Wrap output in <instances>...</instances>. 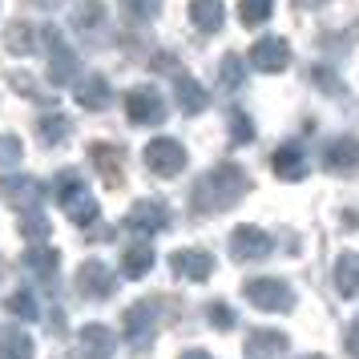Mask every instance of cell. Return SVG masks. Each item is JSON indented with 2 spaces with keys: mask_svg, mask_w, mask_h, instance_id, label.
I'll list each match as a JSON object with an SVG mask.
<instances>
[{
  "mask_svg": "<svg viewBox=\"0 0 359 359\" xmlns=\"http://www.w3.org/2000/svg\"><path fill=\"white\" fill-rule=\"evenodd\" d=\"M246 190H250V178H246L243 165L222 162V165H214V170H206V174L194 182L190 206H194L198 214H218V210H230L234 202H243Z\"/></svg>",
  "mask_w": 359,
  "mask_h": 359,
  "instance_id": "6da1fadb",
  "label": "cell"
},
{
  "mask_svg": "<svg viewBox=\"0 0 359 359\" xmlns=\"http://www.w3.org/2000/svg\"><path fill=\"white\" fill-rule=\"evenodd\" d=\"M243 291H246V303L266 311V315H283V311L294 307V291L283 278H250Z\"/></svg>",
  "mask_w": 359,
  "mask_h": 359,
  "instance_id": "7a4b0ae2",
  "label": "cell"
},
{
  "mask_svg": "<svg viewBox=\"0 0 359 359\" xmlns=\"http://www.w3.org/2000/svg\"><path fill=\"white\" fill-rule=\"evenodd\" d=\"M146 165L158 178H178L186 170V146L174 142V137H154L146 146Z\"/></svg>",
  "mask_w": 359,
  "mask_h": 359,
  "instance_id": "3957f363",
  "label": "cell"
},
{
  "mask_svg": "<svg viewBox=\"0 0 359 359\" xmlns=\"http://www.w3.org/2000/svg\"><path fill=\"white\" fill-rule=\"evenodd\" d=\"M45 49H49V81L53 85H69L77 77V53L69 49V41L61 36V29H45Z\"/></svg>",
  "mask_w": 359,
  "mask_h": 359,
  "instance_id": "277c9868",
  "label": "cell"
},
{
  "mask_svg": "<svg viewBox=\"0 0 359 359\" xmlns=\"http://www.w3.org/2000/svg\"><path fill=\"white\" fill-rule=\"evenodd\" d=\"M126 114H130L133 126H162L165 121V101L158 89H149V85H137L126 93Z\"/></svg>",
  "mask_w": 359,
  "mask_h": 359,
  "instance_id": "5b68a950",
  "label": "cell"
},
{
  "mask_svg": "<svg viewBox=\"0 0 359 359\" xmlns=\"http://www.w3.org/2000/svg\"><path fill=\"white\" fill-rule=\"evenodd\" d=\"M121 323H126V343L137 347V351H146L149 343H154V335H158V307L149 299L146 303H133Z\"/></svg>",
  "mask_w": 359,
  "mask_h": 359,
  "instance_id": "8992f818",
  "label": "cell"
},
{
  "mask_svg": "<svg viewBox=\"0 0 359 359\" xmlns=\"http://www.w3.org/2000/svg\"><path fill=\"white\" fill-rule=\"evenodd\" d=\"M271 250H275V238L262 226H234V234H230V255H234V262H259Z\"/></svg>",
  "mask_w": 359,
  "mask_h": 359,
  "instance_id": "52a82bcc",
  "label": "cell"
},
{
  "mask_svg": "<svg viewBox=\"0 0 359 359\" xmlns=\"http://www.w3.org/2000/svg\"><path fill=\"white\" fill-rule=\"evenodd\" d=\"M126 226L137 230V234H158V230L170 226V206L158 202V198H142V202H133V206H130Z\"/></svg>",
  "mask_w": 359,
  "mask_h": 359,
  "instance_id": "ba28073f",
  "label": "cell"
},
{
  "mask_svg": "<svg viewBox=\"0 0 359 359\" xmlns=\"http://www.w3.org/2000/svg\"><path fill=\"white\" fill-rule=\"evenodd\" d=\"M0 198L25 214H36V206H41V182L25 178V174H8V178H0Z\"/></svg>",
  "mask_w": 359,
  "mask_h": 359,
  "instance_id": "9c48e42d",
  "label": "cell"
},
{
  "mask_svg": "<svg viewBox=\"0 0 359 359\" xmlns=\"http://www.w3.org/2000/svg\"><path fill=\"white\" fill-rule=\"evenodd\" d=\"M77 291H81L85 299H109V294L117 291V278L101 259H89V262H81V271H77Z\"/></svg>",
  "mask_w": 359,
  "mask_h": 359,
  "instance_id": "30bf717a",
  "label": "cell"
},
{
  "mask_svg": "<svg viewBox=\"0 0 359 359\" xmlns=\"http://www.w3.org/2000/svg\"><path fill=\"white\" fill-rule=\"evenodd\" d=\"M250 65L259 69V73H283V69L291 65V45L283 36H262L250 49Z\"/></svg>",
  "mask_w": 359,
  "mask_h": 359,
  "instance_id": "8fae6325",
  "label": "cell"
},
{
  "mask_svg": "<svg viewBox=\"0 0 359 359\" xmlns=\"http://www.w3.org/2000/svg\"><path fill=\"white\" fill-rule=\"evenodd\" d=\"M170 266H174V275L190 278V283H206L214 275V259L206 250H174L170 255Z\"/></svg>",
  "mask_w": 359,
  "mask_h": 359,
  "instance_id": "7c38bea8",
  "label": "cell"
},
{
  "mask_svg": "<svg viewBox=\"0 0 359 359\" xmlns=\"http://www.w3.org/2000/svg\"><path fill=\"white\" fill-rule=\"evenodd\" d=\"M323 165L331 174H355L359 170V142L355 137H335V142H327Z\"/></svg>",
  "mask_w": 359,
  "mask_h": 359,
  "instance_id": "4fadbf2b",
  "label": "cell"
},
{
  "mask_svg": "<svg viewBox=\"0 0 359 359\" xmlns=\"http://www.w3.org/2000/svg\"><path fill=\"white\" fill-rule=\"evenodd\" d=\"M77 343H81V355L85 359H109V355H114V347H117V335L105 323H89V327H81Z\"/></svg>",
  "mask_w": 359,
  "mask_h": 359,
  "instance_id": "5bb4252c",
  "label": "cell"
},
{
  "mask_svg": "<svg viewBox=\"0 0 359 359\" xmlns=\"http://www.w3.org/2000/svg\"><path fill=\"white\" fill-rule=\"evenodd\" d=\"M0 359H36L33 335L17 323H0Z\"/></svg>",
  "mask_w": 359,
  "mask_h": 359,
  "instance_id": "9a60e30c",
  "label": "cell"
},
{
  "mask_svg": "<svg viewBox=\"0 0 359 359\" xmlns=\"http://www.w3.org/2000/svg\"><path fill=\"white\" fill-rule=\"evenodd\" d=\"M271 170H275L283 182H303L307 178V158L299 146H278L271 154Z\"/></svg>",
  "mask_w": 359,
  "mask_h": 359,
  "instance_id": "2e32d148",
  "label": "cell"
},
{
  "mask_svg": "<svg viewBox=\"0 0 359 359\" xmlns=\"http://www.w3.org/2000/svg\"><path fill=\"white\" fill-rule=\"evenodd\" d=\"M190 20H194L198 33H218L226 25V4L222 0H190Z\"/></svg>",
  "mask_w": 359,
  "mask_h": 359,
  "instance_id": "e0dca14e",
  "label": "cell"
},
{
  "mask_svg": "<svg viewBox=\"0 0 359 359\" xmlns=\"http://www.w3.org/2000/svg\"><path fill=\"white\" fill-rule=\"evenodd\" d=\"M109 101H114V93H109V81H105L101 73H93V77H81V81H77V105H81V109H93V114H101Z\"/></svg>",
  "mask_w": 359,
  "mask_h": 359,
  "instance_id": "ac0fdd59",
  "label": "cell"
},
{
  "mask_svg": "<svg viewBox=\"0 0 359 359\" xmlns=\"http://www.w3.org/2000/svg\"><path fill=\"white\" fill-rule=\"evenodd\" d=\"M174 97H178L182 114H202V109L210 105V93L202 89V81L186 77V73H178V81H174Z\"/></svg>",
  "mask_w": 359,
  "mask_h": 359,
  "instance_id": "d6986e66",
  "label": "cell"
},
{
  "mask_svg": "<svg viewBox=\"0 0 359 359\" xmlns=\"http://www.w3.org/2000/svg\"><path fill=\"white\" fill-rule=\"evenodd\" d=\"M89 158H93V165L101 170V178L109 182V186H117L121 182V149L117 146H105V142H97V146H89Z\"/></svg>",
  "mask_w": 359,
  "mask_h": 359,
  "instance_id": "ffe728a7",
  "label": "cell"
},
{
  "mask_svg": "<svg viewBox=\"0 0 359 359\" xmlns=\"http://www.w3.org/2000/svg\"><path fill=\"white\" fill-rule=\"evenodd\" d=\"M283 351H287V335L283 331H255L246 339V355L250 359H275Z\"/></svg>",
  "mask_w": 359,
  "mask_h": 359,
  "instance_id": "44dd1931",
  "label": "cell"
},
{
  "mask_svg": "<svg viewBox=\"0 0 359 359\" xmlns=\"http://www.w3.org/2000/svg\"><path fill=\"white\" fill-rule=\"evenodd\" d=\"M61 206H65V214L77 222V226H93V222H97V214H101V210H97V198L89 194L85 186H81L73 198H65Z\"/></svg>",
  "mask_w": 359,
  "mask_h": 359,
  "instance_id": "7402d4cb",
  "label": "cell"
},
{
  "mask_svg": "<svg viewBox=\"0 0 359 359\" xmlns=\"http://www.w3.org/2000/svg\"><path fill=\"white\" fill-rule=\"evenodd\" d=\"M335 291L347 294V299L359 294V255H351V250L335 259Z\"/></svg>",
  "mask_w": 359,
  "mask_h": 359,
  "instance_id": "603a6c76",
  "label": "cell"
},
{
  "mask_svg": "<svg viewBox=\"0 0 359 359\" xmlns=\"http://www.w3.org/2000/svg\"><path fill=\"white\" fill-rule=\"evenodd\" d=\"M149 266H154V250L149 243H133L126 255H121V275L126 278H146Z\"/></svg>",
  "mask_w": 359,
  "mask_h": 359,
  "instance_id": "cb8c5ba5",
  "label": "cell"
},
{
  "mask_svg": "<svg viewBox=\"0 0 359 359\" xmlns=\"http://www.w3.org/2000/svg\"><path fill=\"white\" fill-rule=\"evenodd\" d=\"M4 49L17 53V57H29V53L36 49V29L33 25H25V20L8 25V29H4Z\"/></svg>",
  "mask_w": 359,
  "mask_h": 359,
  "instance_id": "d4e9b609",
  "label": "cell"
},
{
  "mask_svg": "<svg viewBox=\"0 0 359 359\" xmlns=\"http://www.w3.org/2000/svg\"><path fill=\"white\" fill-rule=\"evenodd\" d=\"M57 262H61V255H57L53 246H29V255H25V271L36 275V278H53Z\"/></svg>",
  "mask_w": 359,
  "mask_h": 359,
  "instance_id": "484cf974",
  "label": "cell"
},
{
  "mask_svg": "<svg viewBox=\"0 0 359 359\" xmlns=\"http://www.w3.org/2000/svg\"><path fill=\"white\" fill-rule=\"evenodd\" d=\"M73 25H77V33L93 36L105 25V8H101V0H81L77 4V13H73Z\"/></svg>",
  "mask_w": 359,
  "mask_h": 359,
  "instance_id": "4316f807",
  "label": "cell"
},
{
  "mask_svg": "<svg viewBox=\"0 0 359 359\" xmlns=\"http://www.w3.org/2000/svg\"><path fill=\"white\" fill-rule=\"evenodd\" d=\"M41 142L45 146H57V142H65L69 133H73V121H69L65 114H49V117H41Z\"/></svg>",
  "mask_w": 359,
  "mask_h": 359,
  "instance_id": "83f0119b",
  "label": "cell"
},
{
  "mask_svg": "<svg viewBox=\"0 0 359 359\" xmlns=\"http://www.w3.org/2000/svg\"><path fill=\"white\" fill-rule=\"evenodd\" d=\"M218 81H222V89H238V85L246 81V61L238 57V53H226V57H222V65H218Z\"/></svg>",
  "mask_w": 359,
  "mask_h": 359,
  "instance_id": "f1b7e54d",
  "label": "cell"
},
{
  "mask_svg": "<svg viewBox=\"0 0 359 359\" xmlns=\"http://www.w3.org/2000/svg\"><path fill=\"white\" fill-rule=\"evenodd\" d=\"M271 13H275V0H238V20L243 25H266L271 20Z\"/></svg>",
  "mask_w": 359,
  "mask_h": 359,
  "instance_id": "f546056e",
  "label": "cell"
},
{
  "mask_svg": "<svg viewBox=\"0 0 359 359\" xmlns=\"http://www.w3.org/2000/svg\"><path fill=\"white\" fill-rule=\"evenodd\" d=\"M4 307H8V315H17V319H25V323H33L36 315H41L33 291H13L8 299H4Z\"/></svg>",
  "mask_w": 359,
  "mask_h": 359,
  "instance_id": "4dcf8cb0",
  "label": "cell"
},
{
  "mask_svg": "<svg viewBox=\"0 0 359 359\" xmlns=\"http://www.w3.org/2000/svg\"><path fill=\"white\" fill-rule=\"evenodd\" d=\"M162 0H121V17L133 20V25H146V20L158 17Z\"/></svg>",
  "mask_w": 359,
  "mask_h": 359,
  "instance_id": "1f68e13d",
  "label": "cell"
},
{
  "mask_svg": "<svg viewBox=\"0 0 359 359\" xmlns=\"http://www.w3.org/2000/svg\"><path fill=\"white\" fill-rule=\"evenodd\" d=\"M20 234H25V238H33V243H45V238H49V222H45L41 214H25Z\"/></svg>",
  "mask_w": 359,
  "mask_h": 359,
  "instance_id": "d6a6232c",
  "label": "cell"
},
{
  "mask_svg": "<svg viewBox=\"0 0 359 359\" xmlns=\"http://www.w3.org/2000/svg\"><path fill=\"white\" fill-rule=\"evenodd\" d=\"M20 154H25L20 137H13V133H0V165H17Z\"/></svg>",
  "mask_w": 359,
  "mask_h": 359,
  "instance_id": "836d02e7",
  "label": "cell"
},
{
  "mask_svg": "<svg viewBox=\"0 0 359 359\" xmlns=\"http://www.w3.org/2000/svg\"><path fill=\"white\" fill-rule=\"evenodd\" d=\"M230 137L246 146V142H255V126H250V117L246 114H230Z\"/></svg>",
  "mask_w": 359,
  "mask_h": 359,
  "instance_id": "e575fe53",
  "label": "cell"
},
{
  "mask_svg": "<svg viewBox=\"0 0 359 359\" xmlns=\"http://www.w3.org/2000/svg\"><path fill=\"white\" fill-rule=\"evenodd\" d=\"M206 319H210L218 331H230V327L238 323V319H234V311H230L226 303H210V307H206Z\"/></svg>",
  "mask_w": 359,
  "mask_h": 359,
  "instance_id": "d590c367",
  "label": "cell"
},
{
  "mask_svg": "<svg viewBox=\"0 0 359 359\" xmlns=\"http://www.w3.org/2000/svg\"><path fill=\"white\" fill-rule=\"evenodd\" d=\"M315 81L323 85L327 93H339L343 85H339V77H335V73H327V69H315Z\"/></svg>",
  "mask_w": 359,
  "mask_h": 359,
  "instance_id": "8d00e7d4",
  "label": "cell"
},
{
  "mask_svg": "<svg viewBox=\"0 0 359 359\" xmlns=\"http://www.w3.org/2000/svg\"><path fill=\"white\" fill-rule=\"evenodd\" d=\"M347 355H351V359H359V323H351V327H347Z\"/></svg>",
  "mask_w": 359,
  "mask_h": 359,
  "instance_id": "74e56055",
  "label": "cell"
},
{
  "mask_svg": "<svg viewBox=\"0 0 359 359\" xmlns=\"http://www.w3.org/2000/svg\"><path fill=\"white\" fill-rule=\"evenodd\" d=\"M182 359H214V355H210V351H198V347H194V351H182Z\"/></svg>",
  "mask_w": 359,
  "mask_h": 359,
  "instance_id": "f35d334b",
  "label": "cell"
},
{
  "mask_svg": "<svg viewBox=\"0 0 359 359\" xmlns=\"http://www.w3.org/2000/svg\"><path fill=\"white\" fill-rule=\"evenodd\" d=\"M299 359H323V355H299Z\"/></svg>",
  "mask_w": 359,
  "mask_h": 359,
  "instance_id": "ab89813d",
  "label": "cell"
}]
</instances>
